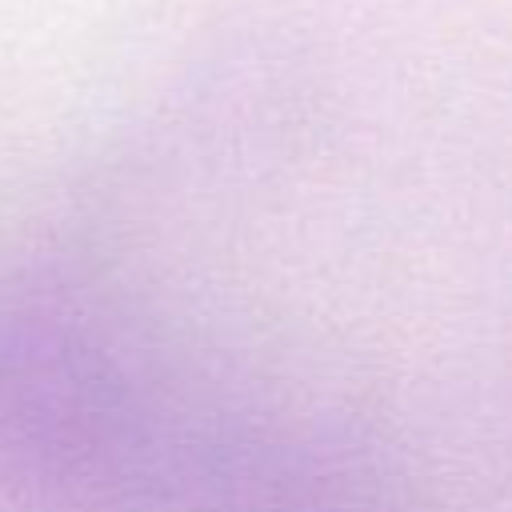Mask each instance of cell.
<instances>
[{"mask_svg": "<svg viewBox=\"0 0 512 512\" xmlns=\"http://www.w3.org/2000/svg\"><path fill=\"white\" fill-rule=\"evenodd\" d=\"M208 512H408L396 468L324 416H272L228 440L208 472Z\"/></svg>", "mask_w": 512, "mask_h": 512, "instance_id": "1", "label": "cell"}]
</instances>
